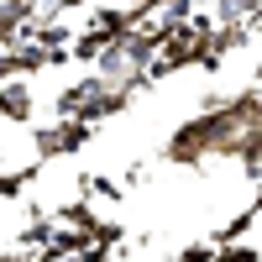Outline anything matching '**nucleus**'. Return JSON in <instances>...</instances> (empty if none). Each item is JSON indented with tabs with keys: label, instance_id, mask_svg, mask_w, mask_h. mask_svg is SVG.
<instances>
[{
	"label": "nucleus",
	"instance_id": "obj_2",
	"mask_svg": "<svg viewBox=\"0 0 262 262\" xmlns=\"http://www.w3.org/2000/svg\"><path fill=\"white\" fill-rule=\"evenodd\" d=\"M0 116H11V121H27L32 116V95H27V84H21L16 74L0 79Z\"/></svg>",
	"mask_w": 262,
	"mask_h": 262
},
{
	"label": "nucleus",
	"instance_id": "obj_1",
	"mask_svg": "<svg viewBox=\"0 0 262 262\" xmlns=\"http://www.w3.org/2000/svg\"><path fill=\"white\" fill-rule=\"evenodd\" d=\"M90 142V121H58V126H48V131H37V152L42 158H53V152H74V147H84Z\"/></svg>",
	"mask_w": 262,
	"mask_h": 262
},
{
	"label": "nucleus",
	"instance_id": "obj_3",
	"mask_svg": "<svg viewBox=\"0 0 262 262\" xmlns=\"http://www.w3.org/2000/svg\"><path fill=\"white\" fill-rule=\"evenodd\" d=\"M84 189H90L95 200H121V189H116L111 179H100V173H90V179H84Z\"/></svg>",
	"mask_w": 262,
	"mask_h": 262
}]
</instances>
